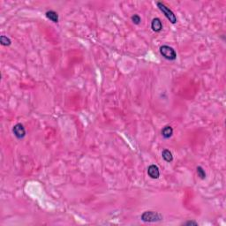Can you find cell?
I'll return each instance as SVG.
<instances>
[{
  "mask_svg": "<svg viewBox=\"0 0 226 226\" xmlns=\"http://www.w3.org/2000/svg\"><path fill=\"white\" fill-rule=\"evenodd\" d=\"M46 17L49 19V20H51L52 22H54V23H58L59 22V14H58V13H56L55 11H48V12H46Z\"/></svg>",
  "mask_w": 226,
  "mask_h": 226,
  "instance_id": "52a82bcc",
  "label": "cell"
},
{
  "mask_svg": "<svg viewBox=\"0 0 226 226\" xmlns=\"http://www.w3.org/2000/svg\"><path fill=\"white\" fill-rule=\"evenodd\" d=\"M157 5L158 8H159L162 13L164 14V16L171 21V23L175 24V23L177 22V17H176V15L174 14V13H173L169 7H167L166 5H164V4H162V3H161V2H157Z\"/></svg>",
  "mask_w": 226,
  "mask_h": 226,
  "instance_id": "3957f363",
  "label": "cell"
},
{
  "mask_svg": "<svg viewBox=\"0 0 226 226\" xmlns=\"http://www.w3.org/2000/svg\"><path fill=\"white\" fill-rule=\"evenodd\" d=\"M147 174L153 179H157L160 177V171L159 168L156 164H151L147 168Z\"/></svg>",
  "mask_w": 226,
  "mask_h": 226,
  "instance_id": "5b68a950",
  "label": "cell"
},
{
  "mask_svg": "<svg viewBox=\"0 0 226 226\" xmlns=\"http://www.w3.org/2000/svg\"><path fill=\"white\" fill-rule=\"evenodd\" d=\"M183 224H184V225H195V226H197V225H198V223H196L195 221H193V220H192V221L186 222V223H184Z\"/></svg>",
  "mask_w": 226,
  "mask_h": 226,
  "instance_id": "4fadbf2b",
  "label": "cell"
},
{
  "mask_svg": "<svg viewBox=\"0 0 226 226\" xmlns=\"http://www.w3.org/2000/svg\"><path fill=\"white\" fill-rule=\"evenodd\" d=\"M162 159L167 162H171L173 161V156L172 153L169 149H163L162 152Z\"/></svg>",
  "mask_w": 226,
  "mask_h": 226,
  "instance_id": "9c48e42d",
  "label": "cell"
},
{
  "mask_svg": "<svg viewBox=\"0 0 226 226\" xmlns=\"http://www.w3.org/2000/svg\"><path fill=\"white\" fill-rule=\"evenodd\" d=\"M141 219L145 223H156L162 220V216L156 211H145L141 216Z\"/></svg>",
  "mask_w": 226,
  "mask_h": 226,
  "instance_id": "6da1fadb",
  "label": "cell"
},
{
  "mask_svg": "<svg viewBox=\"0 0 226 226\" xmlns=\"http://www.w3.org/2000/svg\"><path fill=\"white\" fill-rule=\"evenodd\" d=\"M13 134L15 135V137L17 139H23V138L26 136V129L23 126L22 124H16L13 128Z\"/></svg>",
  "mask_w": 226,
  "mask_h": 226,
  "instance_id": "277c9868",
  "label": "cell"
},
{
  "mask_svg": "<svg viewBox=\"0 0 226 226\" xmlns=\"http://www.w3.org/2000/svg\"><path fill=\"white\" fill-rule=\"evenodd\" d=\"M160 53L162 57L167 60H176L177 59V53L175 49L169 45H162L160 47Z\"/></svg>",
  "mask_w": 226,
  "mask_h": 226,
  "instance_id": "7a4b0ae2",
  "label": "cell"
},
{
  "mask_svg": "<svg viewBox=\"0 0 226 226\" xmlns=\"http://www.w3.org/2000/svg\"><path fill=\"white\" fill-rule=\"evenodd\" d=\"M173 134V128L171 126H166L162 128V135L164 139H169L171 138Z\"/></svg>",
  "mask_w": 226,
  "mask_h": 226,
  "instance_id": "ba28073f",
  "label": "cell"
},
{
  "mask_svg": "<svg viewBox=\"0 0 226 226\" xmlns=\"http://www.w3.org/2000/svg\"><path fill=\"white\" fill-rule=\"evenodd\" d=\"M0 43L3 46H9L12 44V41L10 38H8L7 36L5 35H1L0 36Z\"/></svg>",
  "mask_w": 226,
  "mask_h": 226,
  "instance_id": "30bf717a",
  "label": "cell"
},
{
  "mask_svg": "<svg viewBox=\"0 0 226 226\" xmlns=\"http://www.w3.org/2000/svg\"><path fill=\"white\" fill-rule=\"evenodd\" d=\"M196 172L198 176L200 177L201 179H205L206 178V172L204 171V169L202 167V166H198L196 168Z\"/></svg>",
  "mask_w": 226,
  "mask_h": 226,
  "instance_id": "8fae6325",
  "label": "cell"
},
{
  "mask_svg": "<svg viewBox=\"0 0 226 226\" xmlns=\"http://www.w3.org/2000/svg\"><path fill=\"white\" fill-rule=\"evenodd\" d=\"M151 28L155 32H160L162 29V23L159 18H155L151 21Z\"/></svg>",
  "mask_w": 226,
  "mask_h": 226,
  "instance_id": "8992f818",
  "label": "cell"
},
{
  "mask_svg": "<svg viewBox=\"0 0 226 226\" xmlns=\"http://www.w3.org/2000/svg\"><path fill=\"white\" fill-rule=\"evenodd\" d=\"M132 21H133V23L134 24H136V25H139L140 23H141V17L139 16L138 14H134L132 16Z\"/></svg>",
  "mask_w": 226,
  "mask_h": 226,
  "instance_id": "7c38bea8",
  "label": "cell"
}]
</instances>
